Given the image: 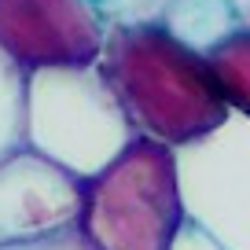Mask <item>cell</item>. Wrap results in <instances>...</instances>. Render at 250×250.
I'll return each mask as SVG.
<instances>
[{"label": "cell", "instance_id": "6da1fadb", "mask_svg": "<svg viewBox=\"0 0 250 250\" xmlns=\"http://www.w3.org/2000/svg\"><path fill=\"white\" fill-rule=\"evenodd\" d=\"M96 70L122 103L136 136L180 151L228 122L206 52L158 22H110Z\"/></svg>", "mask_w": 250, "mask_h": 250}, {"label": "cell", "instance_id": "7a4b0ae2", "mask_svg": "<svg viewBox=\"0 0 250 250\" xmlns=\"http://www.w3.org/2000/svg\"><path fill=\"white\" fill-rule=\"evenodd\" d=\"M177 151L133 136L114 162L81 180L78 232L92 250H169L184 228Z\"/></svg>", "mask_w": 250, "mask_h": 250}, {"label": "cell", "instance_id": "3957f363", "mask_svg": "<svg viewBox=\"0 0 250 250\" xmlns=\"http://www.w3.org/2000/svg\"><path fill=\"white\" fill-rule=\"evenodd\" d=\"M133 125L96 66L22 74V147L88 180L133 140Z\"/></svg>", "mask_w": 250, "mask_h": 250}, {"label": "cell", "instance_id": "277c9868", "mask_svg": "<svg viewBox=\"0 0 250 250\" xmlns=\"http://www.w3.org/2000/svg\"><path fill=\"white\" fill-rule=\"evenodd\" d=\"M177 177L191 225L225 250H250V122L228 114L199 144L177 151Z\"/></svg>", "mask_w": 250, "mask_h": 250}, {"label": "cell", "instance_id": "5b68a950", "mask_svg": "<svg viewBox=\"0 0 250 250\" xmlns=\"http://www.w3.org/2000/svg\"><path fill=\"white\" fill-rule=\"evenodd\" d=\"M107 22L88 0H0V52L22 74L96 66Z\"/></svg>", "mask_w": 250, "mask_h": 250}, {"label": "cell", "instance_id": "8992f818", "mask_svg": "<svg viewBox=\"0 0 250 250\" xmlns=\"http://www.w3.org/2000/svg\"><path fill=\"white\" fill-rule=\"evenodd\" d=\"M78 177L30 147H15L0 158V247L78 228Z\"/></svg>", "mask_w": 250, "mask_h": 250}, {"label": "cell", "instance_id": "52a82bcc", "mask_svg": "<svg viewBox=\"0 0 250 250\" xmlns=\"http://www.w3.org/2000/svg\"><path fill=\"white\" fill-rule=\"evenodd\" d=\"M151 22H158L162 30H169L173 37H180L199 52H210L228 33L239 30L243 15L235 0H162Z\"/></svg>", "mask_w": 250, "mask_h": 250}, {"label": "cell", "instance_id": "ba28073f", "mask_svg": "<svg viewBox=\"0 0 250 250\" xmlns=\"http://www.w3.org/2000/svg\"><path fill=\"white\" fill-rule=\"evenodd\" d=\"M206 59H210V70L217 78V88L225 96L228 110L250 122V22L228 33L221 44H213Z\"/></svg>", "mask_w": 250, "mask_h": 250}, {"label": "cell", "instance_id": "9c48e42d", "mask_svg": "<svg viewBox=\"0 0 250 250\" xmlns=\"http://www.w3.org/2000/svg\"><path fill=\"white\" fill-rule=\"evenodd\" d=\"M22 147V70L0 52V158Z\"/></svg>", "mask_w": 250, "mask_h": 250}, {"label": "cell", "instance_id": "30bf717a", "mask_svg": "<svg viewBox=\"0 0 250 250\" xmlns=\"http://www.w3.org/2000/svg\"><path fill=\"white\" fill-rule=\"evenodd\" d=\"M103 22H151L162 0H88Z\"/></svg>", "mask_w": 250, "mask_h": 250}, {"label": "cell", "instance_id": "8fae6325", "mask_svg": "<svg viewBox=\"0 0 250 250\" xmlns=\"http://www.w3.org/2000/svg\"><path fill=\"white\" fill-rule=\"evenodd\" d=\"M0 250H92V243L78 232V228H66V232L44 235V239H30V243H11V247Z\"/></svg>", "mask_w": 250, "mask_h": 250}, {"label": "cell", "instance_id": "7c38bea8", "mask_svg": "<svg viewBox=\"0 0 250 250\" xmlns=\"http://www.w3.org/2000/svg\"><path fill=\"white\" fill-rule=\"evenodd\" d=\"M169 250H225L213 235H206L199 225H191V221H184V228L177 232V239L169 243Z\"/></svg>", "mask_w": 250, "mask_h": 250}, {"label": "cell", "instance_id": "4fadbf2b", "mask_svg": "<svg viewBox=\"0 0 250 250\" xmlns=\"http://www.w3.org/2000/svg\"><path fill=\"white\" fill-rule=\"evenodd\" d=\"M235 8H239L243 22H250V0H235Z\"/></svg>", "mask_w": 250, "mask_h": 250}]
</instances>
